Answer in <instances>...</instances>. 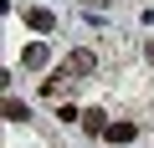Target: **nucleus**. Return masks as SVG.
<instances>
[{
	"instance_id": "2",
	"label": "nucleus",
	"mask_w": 154,
	"mask_h": 148,
	"mask_svg": "<svg viewBox=\"0 0 154 148\" xmlns=\"http://www.w3.org/2000/svg\"><path fill=\"white\" fill-rule=\"evenodd\" d=\"M26 26H31V31H51V26H57V16H51L46 5H31V10H26Z\"/></svg>"
},
{
	"instance_id": "8",
	"label": "nucleus",
	"mask_w": 154,
	"mask_h": 148,
	"mask_svg": "<svg viewBox=\"0 0 154 148\" xmlns=\"http://www.w3.org/2000/svg\"><path fill=\"white\" fill-rule=\"evenodd\" d=\"M82 5H113V0H82Z\"/></svg>"
},
{
	"instance_id": "1",
	"label": "nucleus",
	"mask_w": 154,
	"mask_h": 148,
	"mask_svg": "<svg viewBox=\"0 0 154 148\" xmlns=\"http://www.w3.org/2000/svg\"><path fill=\"white\" fill-rule=\"evenodd\" d=\"M98 71V56L93 51H67L62 56V77H93Z\"/></svg>"
},
{
	"instance_id": "5",
	"label": "nucleus",
	"mask_w": 154,
	"mask_h": 148,
	"mask_svg": "<svg viewBox=\"0 0 154 148\" xmlns=\"http://www.w3.org/2000/svg\"><path fill=\"white\" fill-rule=\"evenodd\" d=\"M103 138H108V143H134V138H139V128H134V123H108V133H103Z\"/></svg>"
},
{
	"instance_id": "6",
	"label": "nucleus",
	"mask_w": 154,
	"mask_h": 148,
	"mask_svg": "<svg viewBox=\"0 0 154 148\" xmlns=\"http://www.w3.org/2000/svg\"><path fill=\"white\" fill-rule=\"evenodd\" d=\"M31 112H26V102L21 97H5V123H26Z\"/></svg>"
},
{
	"instance_id": "3",
	"label": "nucleus",
	"mask_w": 154,
	"mask_h": 148,
	"mask_svg": "<svg viewBox=\"0 0 154 148\" xmlns=\"http://www.w3.org/2000/svg\"><path fill=\"white\" fill-rule=\"evenodd\" d=\"M82 128H88L93 138H103V133H108V112H103V107H88V112H82Z\"/></svg>"
},
{
	"instance_id": "7",
	"label": "nucleus",
	"mask_w": 154,
	"mask_h": 148,
	"mask_svg": "<svg viewBox=\"0 0 154 148\" xmlns=\"http://www.w3.org/2000/svg\"><path fill=\"white\" fill-rule=\"evenodd\" d=\"M144 56H149V61H154V41H144Z\"/></svg>"
},
{
	"instance_id": "4",
	"label": "nucleus",
	"mask_w": 154,
	"mask_h": 148,
	"mask_svg": "<svg viewBox=\"0 0 154 148\" xmlns=\"http://www.w3.org/2000/svg\"><path fill=\"white\" fill-rule=\"evenodd\" d=\"M46 56H51V51H46L41 41H31V46L21 51V66H31V71H36V66H46Z\"/></svg>"
}]
</instances>
